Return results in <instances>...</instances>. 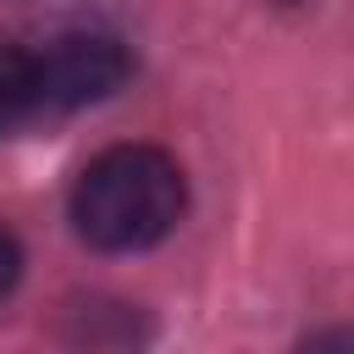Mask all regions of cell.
Returning <instances> with one entry per match:
<instances>
[{
    "instance_id": "1",
    "label": "cell",
    "mask_w": 354,
    "mask_h": 354,
    "mask_svg": "<svg viewBox=\"0 0 354 354\" xmlns=\"http://www.w3.org/2000/svg\"><path fill=\"white\" fill-rule=\"evenodd\" d=\"M188 205L183 166L155 144H116L83 166L72 183V227L88 249L138 254L160 243Z\"/></svg>"
},
{
    "instance_id": "2",
    "label": "cell",
    "mask_w": 354,
    "mask_h": 354,
    "mask_svg": "<svg viewBox=\"0 0 354 354\" xmlns=\"http://www.w3.org/2000/svg\"><path fill=\"white\" fill-rule=\"evenodd\" d=\"M39 111H83L116 94L133 72V55L116 33H61L39 55Z\"/></svg>"
},
{
    "instance_id": "3",
    "label": "cell",
    "mask_w": 354,
    "mask_h": 354,
    "mask_svg": "<svg viewBox=\"0 0 354 354\" xmlns=\"http://www.w3.org/2000/svg\"><path fill=\"white\" fill-rule=\"evenodd\" d=\"M33 111H39V66H33V50L0 44V133H11Z\"/></svg>"
},
{
    "instance_id": "4",
    "label": "cell",
    "mask_w": 354,
    "mask_h": 354,
    "mask_svg": "<svg viewBox=\"0 0 354 354\" xmlns=\"http://www.w3.org/2000/svg\"><path fill=\"white\" fill-rule=\"evenodd\" d=\"M17 277H22V249H17V238L0 227V299L17 288Z\"/></svg>"
},
{
    "instance_id": "5",
    "label": "cell",
    "mask_w": 354,
    "mask_h": 354,
    "mask_svg": "<svg viewBox=\"0 0 354 354\" xmlns=\"http://www.w3.org/2000/svg\"><path fill=\"white\" fill-rule=\"evenodd\" d=\"M277 6H293V0H277Z\"/></svg>"
}]
</instances>
